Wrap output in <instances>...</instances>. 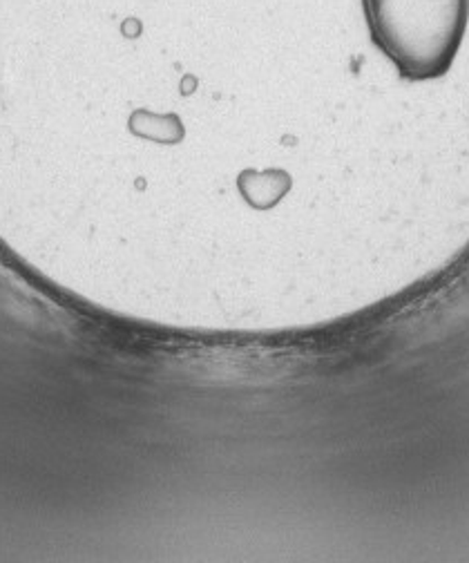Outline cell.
Listing matches in <instances>:
<instances>
[{
  "mask_svg": "<svg viewBox=\"0 0 469 563\" xmlns=\"http://www.w3.org/2000/svg\"><path fill=\"white\" fill-rule=\"evenodd\" d=\"M378 49L410 81L449 73L469 23V0H362Z\"/></svg>",
  "mask_w": 469,
  "mask_h": 563,
  "instance_id": "obj_1",
  "label": "cell"
}]
</instances>
